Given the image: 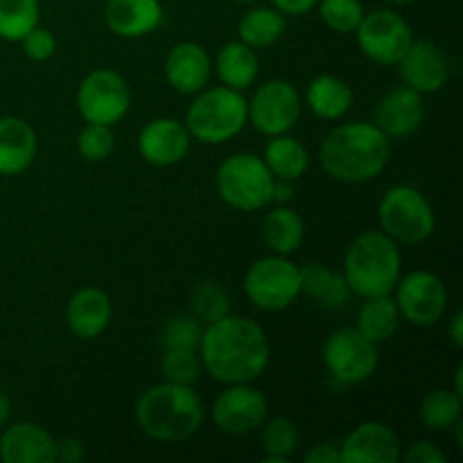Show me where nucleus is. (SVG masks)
Wrapping results in <instances>:
<instances>
[{
    "instance_id": "38",
    "label": "nucleus",
    "mask_w": 463,
    "mask_h": 463,
    "mask_svg": "<svg viewBox=\"0 0 463 463\" xmlns=\"http://www.w3.org/2000/svg\"><path fill=\"white\" fill-rule=\"evenodd\" d=\"M335 271L330 269L324 262H306L303 267H298V283H301V294L306 297L317 298L319 301L321 294L326 292V288L333 280Z\"/></svg>"
},
{
    "instance_id": "2",
    "label": "nucleus",
    "mask_w": 463,
    "mask_h": 463,
    "mask_svg": "<svg viewBox=\"0 0 463 463\" xmlns=\"http://www.w3.org/2000/svg\"><path fill=\"white\" fill-rule=\"evenodd\" d=\"M326 175L344 184H366L384 172L392 140L373 122H346L330 131L319 149Z\"/></svg>"
},
{
    "instance_id": "36",
    "label": "nucleus",
    "mask_w": 463,
    "mask_h": 463,
    "mask_svg": "<svg viewBox=\"0 0 463 463\" xmlns=\"http://www.w3.org/2000/svg\"><path fill=\"white\" fill-rule=\"evenodd\" d=\"M113 149H116V136H113V129L109 125L86 122L84 129L77 136V152L90 163L107 161Z\"/></svg>"
},
{
    "instance_id": "5",
    "label": "nucleus",
    "mask_w": 463,
    "mask_h": 463,
    "mask_svg": "<svg viewBox=\"0 0 463 463\" xmlns=\"http://www.w3.org/2000/svg\"><path fill=\"white\" fill-rule=\"evenodd\" d=\"M247 99L242 90L229 86L199 90L185 111V129L190 138L203 145H224L247 125Z\"/></svg>"
},
{
    "instance_id": "13",
    "label": "nucleus",
    "mask_w": 463,
    "mask_h": 463,
    "mask_svg": "<svg viewBox=\"0 0 463 463\" xmlns=\"http://www.w3.org/2000/svg\"><path fill=\"white\" fill-rule=\"evenodd\" d=\"M247 120L262 136L289 134L301 120V95L285 80H269L247 102Z\"/></svg>"
},
{
    "instance_id": "7",
    "label": "nucleus",
    "mask_w": 463,
    "mask_h": 463,
    "mask_svg": "<svg viewBox=\"0 0 463 463\" xmlns=\"http://www.w3.org/2000/svg\"><path fill=\"white\" fill-rule=\"evenodd\" d=\"M378 220L383 233H387L396 244H407V247L428 242L437 229L432 203L414 185L389 188L380 199Z\"/></svg>"
},
{
    "instance_id": "41",
    "label": "nucleus",
    "mask_w": 463,
    "mask_h": 463,
    "mask_svg": "<svg viewBox=\"0 0 463 463\" xmlns=\"http://www.w3.org/2000/svg\"><path fill=\"white\" fill-rule=\"evenodd\" d=\"M401 461L405 463H446L448 455L439 450L434 443L416 441L407 452H401Z\"/></svg>"
},
{
    "instance_id": "50",
    "label": "nucleus",
    "mask_w": 463,
    "mask_h": 463,
    "mask_svg": "<svg viewBox=\"0 0 463 463\" xmlns=\"http://www.w3.org/2000/svg\"><path fill=\"white\" fill-rule=\"evenodd\" d=\"M233 3H240V5H249V3H256V0H233Z\"/></svg>"
},
{
    "instance_id": "49",
    "label": "nucleus",
    "mask_w": 463,
    "mask_h": 463,
    "mask_svg": "<svg viewBox=\"0 0 463 463\" xmlns=\"http://www.w3.org/2000/svg\"><path fill=\"white\" fill-rule=\"evenodd\" d=\"M389 3H393V5H410V3H414V0H389Z\"/></svg>"
},
{
    "instance_id": "24",
    "label": "nucleus",
    "mask_w": 463,
    "mask_h": 463,
    "mask_svg": "<svg viewBox=\"0 0 463 463\" xmlns=\"http://www.w3.org/2000/svg\"><path fill=\"white\" fill-rule=\"evenodd\" d=\"M213 66H215L222 84L233 90H247L260 72L256 50L249 48L242 41H229L222 45Z\"/></svg>"
},
{
    "instance_id": "4",
    "label": "nucleus",
    "mask_w": 463,
    "mask_h": 463,
    "mask_svg": "<svg viewBox=\"0 0 463 463\" xmlns=\"http://www.w3.org/2000/svg\"><path fill=\"white\" fill-rule=\"evenodd\" d=\"M342 274L357 297L392 294L402 276L401 249L383 231H366L348 247Z\"/></svg>"
},
{
    "instance_id": "29",
    "label": "nucleus",
    "mask_w": 463,
    "mask_h": 463,
    "mask_svg": "<svg viewBox=\"0 0 463 463\" xmlns=\"http://www.w3.org/2000/svg\"><path fill=\"white\" fill-rule=\"evenodd\" d=\"M285 32V16L276 7H253L240 18L238 36L249 48L262 50L274 45Z\"/></svg>"
},
{
    "instance_id": "43",
    "label": "nucleus",
    "mask_w": 463,
    "mask_h": 463,
    "mask_svg": "<svg viewBox=\"0 0 463 463\" xmlns=\"http://www.w3.org/2000/svg\"><path fill=\"white\" fill-rule=\"evenodd\" d=\"M307 463H342V455H339L337 443H317L303 457Z\"/></svg>"
},
{
    "instance_id": "28",
    "label": "nucleus",
    "mask_w": 463,
    "mask_h": 463,
    "mask_svg": "<svg viewBox=\"0 0 463 463\" xmlns=\"http://www.w3.org/2000/svg\"><path fill=\"white\" fill-rule=\"evenodd\" d=\"M398 324H401V312H398L396 301L392 294H383V297L364 298L357 312L355 328L373 344H383L396 335Z\"/></svg>"
},
{
    "instance_id": "30",
    "label": "nucleus",
    "mask_w": 463,
    "mask_h": 463,
    "mask_svg": "<svg viewBox=\"0 0 463 463\" xmlns=\"http://www.w3.org/2000/svg\"><path fill=\"white\" fill-rule=\"evenodd\" d=\"M461 396L452 389H434L420 401L419 419L432 432L455 428L461 420Z\"/></svg>"
},
{
    "instance_id": "47",
    "label": "nucleus",
    "mask_w": 463,
    "mask_h": 463,
    "mask_svg": "<svg viewBox=\"0 0 463 463\" xmlns=\"http://www.w3.org/2000/svg\"><path fill=\"white\" fill-rule=\"evenodd\" d=\"M9 416H12V401H9L7 393L0 392V428L7 425Z\"/></svg>"
},
{
    "instance_id": "26",
    "label": "nucleus",
    "mask_w": 463,
    "mask_h": 463,
    "mask_svg": "<svg viewBox=\"0 0 463 463\" xmlns=\"http://www.w3.org/2000/svg\"><path fill=\"white\" fill-rule=\"evenodd\" d=\"M306 238V224L303 217L289 206H276L262 220V240L271 253L289 256L301 247Z\"/></svg>"
},
{
    "instance_id": "45",
    "label": "nucleus",
    "mask_w": 463,
    "mask_h": 463,
    "mask_svg": "<svg viewBox=\"0 0 463 463\" xmlns=\"http://www.w3.org/2000/svg\"><path fill=\"white\" fill-rule=\"evenodd\" d=\"M294 197L292 181L274 179V188H271V203H279V206H288Z\"/></svg>"
},
{
    "instance_id": "19",
    "label": "nucleus",
    "mask_w": 463,
    "mask_h": 463,
    "mask_svg": "<svg viewBox=\"0 0 463 463\" xmlns=\"http://www.w3.org/2000/svg\"><path fill=\"white\" fill-rule=\"evenodd\" d=\"M165 80L176 93L197 95L211 81L213 61L206 48L194 41H181L165 57Z\"/></svg>"
},
{
    "instance_id": "46",
    "label": "nucleus",
    "mask_w": 463,
    "mask_h": 463,
    "mask_svg": "<svg viewBox=\"0 0 463 463\" xmlns=\"http://www.w3.org/2000/svg\"><path fill=\"white\" fill-rule=\"evenodd\" d=\"M450 337L457 348L463 346V312L461 310H457L455 315L450 317Z\"/></svg>"
},
{
    "instance_id": "14",
    "label": "nucleus",
    "mask_w": 463,
    "mask_h": 463,
    "mask_svg": "<svg viewBox=\"0 0 463 463\" xmlns=\"http://www.w3.org/2000/svg\"><path fill=\"white\" fill-rule=\"evenodd\" d=\"M267 414H269V402L260 389L251 387V383L226 384L211 407L215 428L231 437H244L260 430Z\"/></svg>"
},
{
    "instance_id": "17",
    "label": "nucleus",
    "mask_w": 463,
    "mask_h": 463,
    "mask_svg": "<svg viewBox=\"0 0 463 463\" xmlns=\"http://www.w3.org/2000/svg\"><path fill=\"white\" fill-rule=\"evenodd\" d=\"M405 86L416 93H437L450 80V66L446 54L432 41H411L405 57L398 61Z\"/></svg>"
},
{
    "instance_id": "31",
    "label": "nucleus",
    "mask_w": 463,
    "mask_h": 463,
    "mask_svg": "<svg viewBox=\"0 0 463 463\" xmlns=\"http://www.w3.org/2000/svg\"><path fill=\"white\" fill-rule=\"evenodd\" d=\"M39 0H0V39L21 41L39 25Z\"/></svg>"
},
{
    "instance_id": "48",
    "label": "nucleus",
    "mask_w": 463,
    "mask_h": 463,
    "mask_svg": "<svg viewBox=\"0 0 463 463\" xmlns=\"http://www.w3.org/2000/svg\"><path fill=\"white\" fill-rule=\"evenodd\" d=\"M461 375H463V366L459 364L457 366V371H455V389H452V392H457L461 396L463 393V389H461Z\"/></svg>"
},
{
    "instance_id": "9",
    "label": "nucleus",
    "mask_w": 463,
    "mask_h": 463,
    "mask_svg": "<svg viewBox=\"0 0 463 463\" xmlns=\"http://www.w3.org/2000/svg\"><path fill=\"white\" fill-rule=\"evenodd\" d=\"M77 111L86 122L113 127L127 116L131 107V89L120 72L98 68L80 81Z\"/></svg>"
},
{
    "instance_id": "32",
    "label": "nucleus",
    "mask_w": 463,
    "mask_h": 463,
    "mask_svg": "<svg viewBox=\"0 0 463 463\" xmlns=\"http://www.w3.org/2000/svg\"><path fill=\"white\" fill-rule=\"evenodd\" d=\"M262 450L265 461L269 463H288L298 450V430L289 419H271L269 423H262Z\"/></svg>"
},
{
    "instance_id": "1",
    "label": "nucleus",
    "mask_w": 463,
    "mask_h": 463,
    "mask_svg": "<svg viewBox=\"0 0 463 463\" xmlns=\"http://www.w3.org/2000/svg\"><path fill=\"white\" fill-rule=\"evenodd\" d=\"M269 339L251 319L231 317L208 324L199 342L206 373L222 384L253 383L269 364Z\"/></svg>"
},
{
    "instance_id": "37",
    "label": "nucleus",
    "mask_w": 463,
    "mask_h": 463,
    "mask_svg": "<svg viewBox=\"0 0 463 463\" xmlns=\"http://www.w3.org/2000/svg\"><path fill=\"white\" fill-rule=\"evenodd\" d=\"M202 321L193 315H179L165 324L161 333V342L165 348H199L203 328Z\"/></svg>"
},
{
    "instance_id": "11",
    "label": "nucleus",
    "mask_w": 463,
    "mask_h": 463,
    "mask_svg": "<svg viewBox=\"0 0 463 463\" xmlns=\"http://www.w3.org/2000/svg\"><path fill=\"white\" fill-rule=\"evenodd\" d=\"M355 34L364 57L378 66H398L414 41L410 23L392 9L364 14Z\"/></svg>"
},
{
    "instance_id": "8",
    "label": "nucleus",
    "mask_w": 463,
    "mask_h": 463,
    "mask_svg": "<svg viewBox=\"0 0 463 463\" xmlns=\"http://www.w3.org/2000/svg\"><path fill=\"white\" fill-rule=\"evenodd\" d=\"M244 294L258 310H285L301 294L298 267L288 256H279V253L258 258L244 276Z\"/></svg>"
},
{
    "instance_id": "34",
    "label": "nucleus",
    "mask_w": 463,
    "mask_h": 463,
    "mask_svg": "<svg viewBox=\"0 0 463 463\" xmlns=\"http://www.w3.org/2000/svg\"><path fill=\"white\" fill-rule=\"evenodd\" d=\"M193 307L194 319L203 321V324H215V321L224 319L231 312V298L224 289L217 283H199L193 289Z\"/></svg>"
},
{
    "instance_id": "40",
    "label": "nucleus",
    "mask_w": 463,
    "mask_h": 463,
    "mask_svg": "<svg viewBox=\"0 0 463 463\" xmlns=\"http://www.w3.org/2000/svg\"><path fill=\"white\" fill-rule=\"evenodd\" d=\"M353 289L348 285V280L344 279V274H333V280L326 288V292L321 294L319 303L326 307V310H342L351 303Z\"/></svg>"
},
{
    "instance_id": "27",
    "label": "nucleus",
    "mask_w": 463,
    "mask_h": 463,
    "mask_svg": "<svg viewBox=\"0 0 463 463\" xmlns=\"http://www.w3.org/2000/svg\"><path fill=\"white\" fill-rule=\"evenodd\" d=\"M262 161L269 167L274 179L298 181L306 175L307 165H310V154L303 147L301 140L292 138L288 134H280L271 136V140L265 147V154H262Z\"/></svg>"
},
{
    "instance_id": "20",
    "label": "nucleus",
    "mask_w": 463,
    "mask_h": 463,
    "mask_svg": "<svg viewBox=\"0 0 463 463\" xmlns=\"http://www.w3.org/2000/svg\"><path fill=\"white\" fill-rule=\"evenodd\" d=\"M104 23L120 39H140L163 23L161 0H107Z\"/></svg>"
},
{
    "instance_id": "21",
    "label": "nucleus",
    "mask_w": 463,
    "mask_h": 463,
    "mask_svg": "<svg viewBox=\"0 0 463 463\" xmlns=\"http://www.w3.org/2000/svg\"><path fill=\"white\" fill-rule=\"evenodd\" d=\"M113 306L99 288H84L71 297L66 306V326L75 337L95 339L111 324Z\"/></svg>"
},
{
    "instance_id": "10",
    "label": "nucleus",
    "mask_w": 463,
    "mask_h": 463,
    "mask_svg": "<svg viewBox=\"0 0 463 463\" xmlns=\"http://www.w3.org/2000/svg\"><path fill=\"white\" fill-rule=\"evenodd\" d=\"M324 364L330 378L342 384H362L380 364L378 344L366 339L355 326L339 328L326 339Z\"/></svg>"
},
{
    "instance_id": "23",
    "label": "nucleus",
    "mask_w": 463,
    "mask_h": 463,
    "mask_svg": "<svg viewBox=\"0 0 463 463\" xmlns=\"http://www.w3.org/2000/svg\"><path fill=\"white\" fill-rule=\"evenodd\" d=\"M5 463H54V439L39 423H14L0 437Z\"/></svg>"
},
{
    "instance_id": "25",
    "label": "nucleus",
    "mask_w": 463,
    "mask_h": 463,
    "mask_svg": "<svg viewBox=\"0 0 463 463\" xmlns=\"http://www.w3.org/2000/svg\"><path fill=\"white\" fill-rule=\"evenodd\" d=\"M306 102L321 120H339L353 107V89L337 75H317L306 89Z\"/></svg>"
},
{
    "instance_id": "15",
    "label": "nucleus",
    "mask_w": 463,
    "mask_h": 463,
    "mask_svg": "<svg viewBox=\"0 0 463 463\" xmlns=\"http://www.w3.org/2000/svg\"><path fill=\"white\" fill-rule=\"evenodd\" d=\"M425 120V102L423 95L416 93L410 86H398L387 90L375 104V122L373 125L392 138H407L416 134Z\"/></svg>"
},
{
    "instance_id": "39",
    "label": "nucleus",
    "mask_w": 463,
    "mask_h": 463,
    "mask_svg": "<svg viewBox=\"0 0 463 463\" xmlns=\"http://www.w3.org/2000/svg\"><path fill=\"white\" fill-rule=\"evenodd\" d=\"M18 43L23 45V52H25V57H30L32 61H48L54 54V50H57V39H54L52 32L39 25H36L34 30L27 32Z\"/></svg>"
},
{
    "instance_id": "44",
    "label": "nucleus",
    "mask_w": 463,
    "mask_h": 463,
    "mask_svg": "<svg viewBox=\"0 0 463 463\" xmlns=\"http://www.w3.org/2000/svg\"><path fill=\"white\" fill-rule=\"evenodd\" d=\"M283 16H303L319 5V0H271Z\"/></svg>"
},
{
    "instance_id": "42",
    "label": "nucleus",
    "mask_w": 463,
    "mask_h": 463,
    "mask_svg": "<svg viewBox=\"0 0 463 463\" xmlns=\"http://www.w3.org/2000/svg\"><path fill=\"white\" fill-rule=\"evenodd\" d=\"M84 455V443L80 439L66 437L61 441H54V463H80Z\"/></svg>"
},
{
    "instance_id": "16",
    "label": "nucleus",
    "mask_w": 463,
    "mask_h": 463,
    "mask_svg": "<svg viewBox=\"0 0 463 463\" xmlns=\"http://www.w3.org/2000/svg\"><path fill=\"white\" fill-rule=\"evenodd\" d=\"M401 452L398 434L380 420L357 425L339 446L342 463H398Z\"/></svg>"
},
{
    "instance_id": "12",
    "label": "nucleus",
    "mask_w": 463,
    "mask_h": 463,
    "mask_svg": "<svg viewBox=\"0 0 463 463\" xmlns=\"http://www.w3.org/2000/svg\"><path fill=\"white\" fill-rule=\"evenodd\" d=\"M396 306L401 312V319L410 321L419 328H432L446 317L448 310V289L446 283L432 271H410L401 276L396 283Z\"/></svg>"
},
{
    "instance_id": "22",
    "label": "nucleus",
    "mask_w": 463,
    "mask_h": 463,
    "mask_svg": "<svg viewBox=\"0 0 463 463\" xmlns=\"http://www.w3.org/2000/svg\"><path fill=\"white\" fill-rule=\"evenodd\" d=\"M39 140L34 127L18 116L0 118V176H18L36 158Z\"/></svg>"
},
{
    "instance_id": "35",
    "label": "nucleus",
    "mask_w": 463,
    "mask_h": 463,
    "mask_svg": "<svg viewBox=\"0 0 463 463\" xmlns=\"http://www.w3.org/2000/svg\"><path fill=\"white\" fill-rule=\"evenodd\" d=\"M319 16L337 34H353L364 18L360 0H319Z\"/></svg>"
},
{
    "instance_id": "18",
    "label": "nucleus",
    "mask_w": 463,
    "mask_h": 463,
    "mask_svg": "<svg viewBox=\"0 0 463 463\" xmlns=\"http://www.w3.org/2000/svg\"><path fill=\"white\" fill-rule=\"evenodd\" d=\"M190 134L185 125L172 118H156L138 134V152L149 165L170 167L184 161L190 152Z\"/></svg>"
},
{
    "instance_id": "6",
    "label": "nucleus",
    "mask_w": 463,
    "mask_h": 463,
    "mask_svg": "<svg viewBox=\"0 0 463 463\" xmlns=\"http://www.w3.org/2000/svg\"><path fill=\"white\" fill-rule=\"evenodd\" d=\"M215 185L226 206L240 213H253L271 203L274 175L262 156L240 152L222 161L217 167Z\"/></svg>"
},
{
    "instance_id": "3",
    "label": "nucleus",
    "mask_w": 463,
    "mask_h": 463,
    "mask_svg": "<svg viewBox=\"0 0 463 463\" xmlns=\"http://www.w3.org/2000/svg\"><path fill=\"white\" fill-rule=\"evenodd\" d=\"M136 423L149 439L161 443H181L202 430L206 410L190 384L163 380L154 384L136 402Z\"/></svg>"
},
{
    "instance_id": "33",
    "label": "nucleus",
    "mask_w": 463,
    "mask_h": 463,
    "mask_svg": "<svg viewBox=\"0 0 463 463\" xmlns=\"http://www.w3.org/2000/svg\"><path fill=\"white\" fill-rule=\"evenodd\" d=\"M161 369L163 378H165L167 383L190 384V387H193L203 373L199 348H165Z\"/></svg>"
}]
</instances>
